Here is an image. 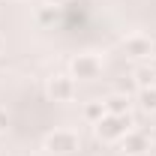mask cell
Returning a JSON list of instances; mask_svg holds the SVG:
<instances>
[{"mask_svg": "<svg viewBox=\"0 0 156 156\" xmlns=\"http://www.w3.org/2000/svg\"><path fill=\"white\" fill-rule=\"evenodd\" d=\"M102 117H105V105H102V102H87V105H84V120L99 123Z\"/></svg>", "mask_w": 156, "mask_h": 156, "instance_id": "9c48e42d", "label": "cell"}, {"mask_svg": "<svg viewBox=\"0 0 156 156\" xmlns=\"http://www.w3.org/2000/svg\"><path fill=\"white\" fill-rule=\"evenodd\" d=\"M123 48H126L129 57H138V60L153 54V42H150V36H129L126 42H123Z\"/></svg>", "mask_w": 156, "mask_h": 156, "instance_id": "8992f818", "label": "cell"}, {"mask_svg": "<svg viewBox=\"0 0 156 156\" xmlns=\"http://www.w3.org/2000/svg\"><path fill=\"white\" fill-rule=\"evenodd\" d=\"M102 105H105V114H129V96H123V93H111L108 99H102Z\"/></svg>", "mask_w": 156, "mask_h": 156, "instance_id": "52a82bcc", "label": "cell"}, {"mask_svg": "<svg viewBox=\"0 0 156 156\" xmlns=\"http://www.w3.org/2000/svg\"><path fill=\"white\" fill-rule=\"evenodd\" d=\"M48 96L54 102H69L75 96V78L72 75H54L48 78Z\"/></svg>", "mask_w": 156, "mask_h": 156, "instance_id": "277c9868", "label": "cell"}, {"mask_svg": "<svg viewBox=\"0 0 156 156\" xmlns=\"http://www.w3.org/2000/svg\"><path fill=\"white\" fill-rule=\"evenodd\" d=\"M99 72H102V60L96 54H78L72 60V78L90 81V78H99Z\"/></svg>", "mask_w": 156, "mask_h": 156, "instance_id": "3957f363", "label": "cell"}, {"mask_svg": "<svg viewBox=\"0 0 156 156\" xmlns=\"http://www.w3.org/2000/svg\"><path fill=\"white\" fill-rule=\"evenodd\" d=\"M147 66L153 69V75H156V57H153V54H150V63H147Z\"/></svg>", "mask_w": 156, "mask_h": 156, "instance_id": "4fadbf2b", "label": "cell"}, {"mask_svg": "<svg viewBox=\"0 0 156 156\" xmlns=\"http://www.w3.org/2000/svg\"><path fill=\"white\" fill-rule=\"evenodd\" d=\"M0 48H3V39H0Z\"/></svg>", "mask_w": 156, "mask_h": 156, "instance_id": "9a60e30c", "label": "cell"}, {"mask_svg": "<svg viewBox=\"0 0 156 156\" xmlns=\"http://www.w3.org/2000/svg\"><path fill=\"white\" fill-rule=\"evenodd\" d=\"M48 3H51V6H60V3H66V0H48Z\"/></svg>", "mask_w": 156, "mask_h": 156, "instance_id": "5bb4252c", "label": "cell"}, {"mask_svg": "<svg viewBox=\"0 0 156 156\" xmlns=\"http://www.w3.org/2000/svg\"><path fill=\"white\" fill-rule=\"evenodd\" d=\"M45 150H51L54 156H69L78 150V135L72 129H54L45 138Z\"/></svg>", "mask_w": 156, "mask_h": 156, "instance_id": "7a4b0ae2", "label": "cell"}, {"mask_svg": "<svg viewBox=\"0 0 156 156\" xmlns=\"http://www.w3.org/2000/svg\"><path fill=\"white\" fill-rule=\"evenodd\" d=\"M135 81H138V87H153V81H156L153 69H150V66H138L135 69Z\"/></svg>", "mask_w": 156, "mask_h": 156, "instance_id": "30bf717a", "label": "cell"}, {"mask_svg": "<svg viewBox=\"0 0 156 156\" xmlns=\"http://www.w3.org/2000/svg\"><path fill=\"white\" fill-rule=\"evenodd\" d=\"M93 126H96V135L102 141H120V138L132 129V117L129 114H105Z\"/></svg>", "mask_w": 156, "mask_h": 156, "instance_id": "6da1fadb", "label": "cell"}, {"mask_svg": "<svg viewBox=\"0 0 156 156\" xmlns=\"http://www.w3.org/2000/svg\"><path fill=\"white\" fill-rule=\"evenodd\" d=\"M39 21H42V24H51V21H54V6H51V3L39 12Z\"/></svg>", "mask_w": 156, "mask_h": 156, "instance_id": "8fae6325", "label": "cell"}, {"mask_svg": "<svg viewBox=\"0 0 156 156\" xmlns=\"http://www.w3.org/2000/svg\"><path fill=\"white\" fill-rule=\"evenodd\" d=\"M6 123H9V117H6V111H3V108H0V132L6 129Z\"/></svg>", "mask_w": 156, "mask_h": 156, "instance_id": "7c38bea8", "label": "cell"}, {"mask_svg": "<svg viewBox=\"0 0 156 156\" xmlns=\"http://www.w3.org/2000/svg\"><path fill=\"white\" fill-rule=\"evenodd\" d=\"M138 105L144 111H156V87H141L138 93Z\"/></svg>", "mask_w": 156, "mask_h": 156, "instance_id": "ba28073f", "label": "cell"}, {"mask_svg": "<svg viewBox=\"0 0 156 156\" xmlns=\"http://www.w3.org/2000/svg\"><path fill=\"white\" fill-rule=\"evenodd\" d=\"M120 150L129 156H144L147 150H150V138H147V132H141V129H129L126 135L120 138Z\"/></svg>", "mask_w": 156, "mask_h": 156, "instance_id": "5b68a950", "label": "cell"}]
</instances>
